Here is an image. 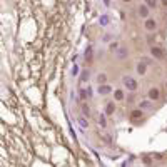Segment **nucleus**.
Listing matches in <instances>:
<instances>
[{"label": "nucleus", "instance_id": "obj_25", "mask_svg": "<svg viewBox=\"0 0 167 167\" xmlns=\"http://www.w3.org/2000/svg\"><path fill=\"white\" fill-rule=\"evenodd\" d=\"M87 94H89V97H92V85L87 87Z\"/></svg>", "mask_w": 167, "mask_h": 167}, {"label": "nucleus", "instance_id": "obj_8", "mask_svg": "<svg viewBox=\"0 0 167 167\" xmlns=\"http://www.w3.org/2000/svg\"><path fill=\"white\" fill-rule=\"evenodd\" d=\"M115 104H117V102L114 100V99H112V100H107L104 104V109H102V110H104V112L107 114L109 117H112L114 114H115V110H117V105Z\"/></svg>", "mask_w": 167, "mask_h": 167}, {"label": "nucleus", "instance_id": "obj_9", "mask_svg": "<svg viewBox=\"0 0 167 167\" xmlns=\"http://www.w3.org/2000/svg\"><path fill=\"white\" fill-rule=\"evenodd\" d=\"M147 69H149V65L144 62V60L137 62V65H136V74H137V77H144V75H147Z\"/></svg>", "mask_w": 167, "mask_h": 167}, {"label": "nucleus", "instance_id": "obj_17", "mask_svg": "<svg viewBox=\"0 0 167 167\" xmlns=\"http://www.w3.org/2000/svg\"><path fill=\"white\" fill-rule=\"evenodd\" d=\"M77 95H79V100L80 102H85L87 99H89V94H87V89H79V92H77Z\"/></svg>", "mask_w": 167, "mask_h": 167}, {"label": "nucleus", "instance_id": "obj_24", "mask_svg": "<svg viewBox=\"0 0 167 167\" xmlns=\"http://www.w3.org/2000/svg\"><path fill=\"white\" fill-rule=\"evenodd\" d=\"M104 42H112V37H110V35H105V37H104Z\"/></svg>", "mask_w": 167, "mask_h": 167}, {"label": "nucleus", "instance_id": "obj_15", "mask_svg": "<svg viewBox=\"0 0 167 167\" xmlns=\"http://www.w3.org/2000/svg\"><path fill=\"white\" fill-rule=\"evenodd\" d=\"M119 47H121V42H117V40H112V42H109V47H107V50H109L110 54H115Z\"/></svg>", "mask_w": 167, "mask_h": 167}, {"label": "nucleus", "instance_id": "obj_2", "mask_svg": "<svg viewBox=\"0 0 167 167\" xmlns=\"http://www.w3.org/2000/svg\"><path fill=\"white\" fill-rule=\"evenodd\" d=\"M142 27H144V30L147 32V34H154V32L159 28V20L156 19V17H147V19L142 22Z\"/></svg>", "mask_w": 167, "mask_h": 167}, {"label": "nucleus", "instance_id": "obj_23", "mask_svg": "<svg viewBox=\"0 0 167 167\" xmlns=\"http://www.w3.org/2000/svg\"><path fill=\"white\" fill-rule=\"evenodd\" d=\"M160 7H162V8H167V0H160Z\"/></svg>", "mask_w": 167, "mask_h": 167}, {"label": "nucleus", "instance_id": "obj_16", "mask_svg": "<svg viewBox=\"0 0 167 167\" xmlns=\"http://www.w3.org/2000/svg\"><path fill=\"white\" fill-rule=\"evenodd\" d=\"M80 110H82V114L85 117H90L92 115V112H90V107H89V104L87 102H80Z\"/></svg>", "mask_w": 167, "mask_h": 167}, {"label": "nucleus", "instance_id": "obj_26", "mask_svg": "<svg viewBox=\"0 0 167 167\" xmlns=\"http://www.w3.org/2000/svg\"><path fill=\"white\" fill-rule=\"evenodd\" d=\"M121 2H122V4H125V5H129V4H132L134 0H121Z\"/></svg>", "mask_w": 167, "mask_h": 167}, {"label": "nucleus", "instance_id": "obj_13", "mask_svg": "<svg viewBox=\"0 0 167 167\" xmlns=\"http://www.w3.org/2000/svg\"><path fill=\"white\" fill-rule=\"evenodd\" d=\"M152 104H154V100L145 97V99H140V100L137 102V107H140V109H144V110H149V109H152Z\"/></svg>", "mask_w": 167, "mask_h": 167}, {"label": "nucleus", "instance_id": "obj_21", "mask_svg": "<svg viewBox=\"0 0 167 167\" xmlns=\"http://www.w3.org/2000/svg\"><path fill=\"white\" fill-rule=\"evenodd\" d=\"M154 39H156V35H152V34H149L147 37H145V40H147L149 43H154Z\"/></svg>", "mask_w": 167, "mask_h": 167}, {"label": "nucleus", "instance_id": "obj_10", "mask_svg": "<svg viewBox=\"0 0 167 167\" xmlns=\"http://www.w3.org/2000/svg\"><path fill=\"white\" fill-rule=\"evenodd\" d=\"M147 97L154 102L160 100V89L159 87H151V89L147 90Z\"/></svg>", "mask_w": 167, "mask_h": 167}, {"label": "nucleus", "instance_id": "obj_7", "mask_svg": "<svg viewBox=\"0 0 167 167\" xmlns=\"http://www.w3.org/2000/svg\"><path fill=\"white\" fill-rule=\"evenodd\" d=\"M114 89H115V87L110 85L109 82H107V84H100V85H97V94L102 95V97H107V95H112Z\"/></svg>", "mask_w": 167, "mask_h": 167}, {"label": "nucleus", "instance_id": "obj_20", "mask_svg": "<svg viewBox=\"0 0 167 167\" xmlns=\"http://www.w3.org/2000/svg\"><path fill=\"white\" fill-rule=\"evenodd\" d=\"M89 75H90L89 69H85L84 72H82V75H80V82H87V80H89Z\"/></svg>", "mask_w": 167, "mask_h": 167}, {"label": "nucleus", "instance_id": "obj_22", "mask_svg": "<svg viewBox=\"0 0 167 167\" xmlns=\"http://www.w3.org/2000/svg\"><path fill=\"white\" fill-rule=\"evenodd\" d=\"M142 162H144V164H152V162H154V160H152V159H151V157H149V156H145L144 159H142Z\"/></svg>", "mask_w": 167, "mask_h": 167}, {"label": "nucleus", "instance_id": "obj_11", "mask_svg": "<svg viewBox=\"0 0 167 167\" xmlns=\"http://www.w3.org/2000/svg\"><path fill=\"white\" fill-rule=\"evenodd\" d=\"M107 117H109V115H107L104 110L97 114V125L100 129H107Z\"/></svg>", "mask_w": 167, "mask_h": 167}, {"label": "nucleus", "instance_id": "obj_6", "mask_svg": "<svg viewBox=\"0 0 167 167\" xmlns=\"http://www.w3.org/2000/svg\"><path fill=\"white\" fill-rule=\"evenodd\" d=\"M136 10H137V15H139L142 20H145V19H147V17H151V12H152V8L149 7L147 4H144V2H140V4L137 5V8H136Z\"/></svg>", "mask_w": 167, "mask_h": 167}, {"label": "nucleus", "instance_id": "obj_18", "mask_svg": "<svg viewBox=\"0 0 167 167\" xmlns=\"http://www.w3.org/2000/svg\"><path fill=\"white\" fill-rule=\"evenodd\" d=\"M77 122H79V125H80V127H84V129L89 127V121H87L85 115H80V117L77 119Z\"/></svg>", "mask_w": 167, "mask_h": 167}, {"label": "nucleus", "instance_id": "obj_14", "mask_svg": "<svg viewBox=\"0 0 167 167\" xmlns=\"http://www.w3.org/2000/svg\"><path fill=\"white\" fill-rule=\"evenodd\" d=\"M95 82H97V85H100V84H107V82H109V75L105 74V72H99L97 77H95Z\"/></svg>", "mask_w": 167, "mask_h": 167}, {"label": "nucleus", "instance_id": "obj_5", "mask_svg": "<svg viewBox=\"0 0 167 167\" xmlns=\"http://www.w3.org/2000/svg\"><path fill=\"white\" fill-rule=\"evenodd\" d=\"M144 117H145V110L140 109V107H136V109H132L130 112H129V119H130V122H140Z\"/></svg>", "mask_w": 167, "mask_h": 167}, {"label": "nucleus", "instance_id": "obj_19", "mask_svg": "<svg viewBox=\"0 0 167 167\" xmlns=\"http://www.w3.org/2000/svg\"><path fill=\"white\" fill-rule=\"evenodd\" d=\"M142 2H144V4H147L149 7L152 8V10H154V8H157V7H159V0H142Z\"/></svg>", "mask_w": 167, "mask_h": 167}, {"label": "nucleus", "instance_id": "obj_1", "mask_svg": "<svg viewBox=\"0 0 167 167\" xmlns=\"http://www.w3.org/2000/svg\"><path fill=\"white\" fill-rule=\"evenodd\" d=\"M149 54L156 58L157 62H162V60H166V57H167L166 49H164V47H160V45H151V49H149Z\"/></svg>", "mask_w": 167, "mask_h": 167}, {"label": "nucleus", "instance_id": "obj_4", "mask_svg": "<svg viewBox=\"0 0 167 167\" xmlns=\"http://www.w3.org/2000/svg\"><path fill=\"white\" fill-rule=\"evenodd\" d=\"M127 89H125V87H115V89H114V92H112V99L115 102H125V99H127Z\"/></svg>", "mask_w": 167, "mask_h": 167}, {"label": "nucleus", "instance_id": "obj_12", "mask_svg": "<svg viewBox=\"0 0 167 167\" xmlns=\"http://www.w3.org/2000/svg\"><path fill=\"white\" fill-rule=\"evenodd\" d=\"M114 55H115L117 60H125V58L129 57V50H127V47H122V45H121L119 49H117V52H115Z\"/></svg>", "mask_w": 167, "mask_h": 167}, {"label": "nucleus", "instance_id": "obj_3", "mask_svg": "<svg viewBox=\"0 0 167 167\" xmlns=\"http://www.w3.org/2000/svg\"><path fill=\"white\" fill-rule=\"evenodd\" d=\"M122 82H124V87L129 92H137V89H139V82L134 75H124Z\"/></svg>", "mask_w": 167, "mask_h": 167}]
</instances>
